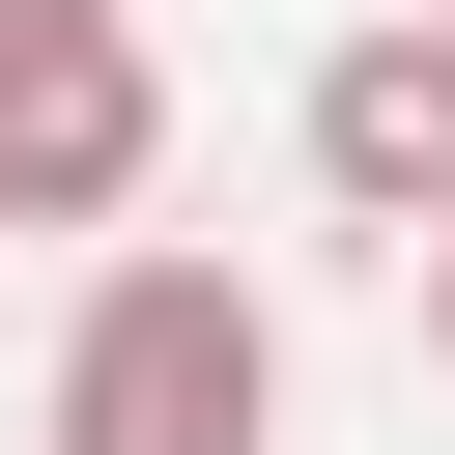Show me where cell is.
<instances>
[{
	"instance_id": "5",
	"label": "cell",
	"mask_w": 455,
	"mask_h": 455,
	"mask_svg": "<svg viewBox=\"0 0 455 455\" xmlns=\"http://www.w3.org/2000/svg\"><path fill=\"white\" fill-rule=\"evenodd\" d=\"M427 28H455V0H427Z\"/></svg>"
},
{
	"instance_id": "2",
	"label": "cell",
	"mask_w": 455,
	"mask_h": 455,
	"mask_svg": "<svg viewBox=\"0 0 455 455\" xmlns=\"http://www.w3.org/2000/svg\"><path fill=\"white\" fill-rule=\"evenodd\" d=\"M142 171H171L142 0H0V228H142Z\"/></svg>"
},
{
	"instance_id": "1",
	"label": "cell",
	"mask_w": 455,
	"mask_h": 455,
	"mask_svg": "<svg viewBox=\"0 0 455 455\" xmlns=\"http://www.w3.org/2000/svg\"><path fill=\"white\" fill-rule=\"evenodd\" d=\"M28 455H284V313H256L228 256H85Z\"/></svg>"
},
{
	"instance_id": "4",
	"label": "cell",
	"mask_w": 455,
	"mask_h": 455,
	"mask_svg": "<svg viewBox=\"0 0 455 455\" xmlns=\"http://www.w3.org/2000/svg\"><path fill=\"white\" fill-rule=\"evenodd\" d=\"M427 398H455V228H427Z\"/></svg>"
},
{
	"instance_id": "3",
	"label": "cell",
	"mask_w": 455,
	"mask_h": 455,
	"mask_svg": "<svg viewBox=\"0 0 455 455\" xmlns=\"http://www.w3.org/2000/svg\"><path fill=\"white\" fill-rule=\"evenodd\" d=\"M284 142H313V199H341V228H455V28H427V0H370V28L313 57V114H284Z\"/></svg>"
}]
</instances>
